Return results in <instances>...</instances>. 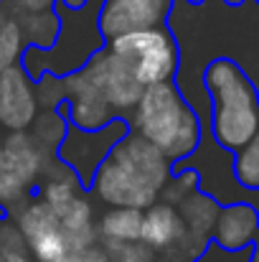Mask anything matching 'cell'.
<instances>
[{"instance_id":"obj_1","label":"cell","mask_w":259,"mask_h":262,"mask_svg":"<svg viewBox=\"0 0 259 262\" xmlns=\"http://www.w3.org/2000/svg\"><path fill=\"white\" fill-rule=\"evenodd\" d=\"M171 173V163L130 130L102 161L86 191L109 209L145 211L160 201Z\"/></svg>"},{"instance_id":"obj_2","label":"cell","mask_w":259,"mask_h":262,"mask_svg":"<svg viewBox=\"0 0 259 262\" xmlns=\"http://www.w3.org/2000/svg\"><path fill=\"white\" fill-rule=\"evenodd\" d=\"M208 97V133L211 140L226 150L239 153L259 133V92L252 77L229 56L211 59L201 77Z\"/></svg>"},{"instance_id":"obj_3","label":"cell","mask_w":259,"mask_h":262,"mask_svg":"<svg viewBox=\"0 0 259 262\" xmlns=\"http://www.w3.org/2000/svg\"><path fill=\"white\" fill-rule=\"evenodd\" d=\"M127 122L130 130L153 145L171 166L191 158L201 145L198 115L175 82L145 89Z\"/></svg>"},{"instance_id":"obj_4","label":"cell","mask_w":259,"mask_h":262,"mask_svg":"<svg viewBox=\"0 0 259 262\" xmlns=\"http://www.w3.org/2000/svg\"><path fill=\"white\" fill-rule=\"evenodd\" d=\"M102 3L104 0H89L82 10H69L56 0L54 13L59 15V36L54 46L49 51L26 49L20 59V67L33 82H38L43 74H54V77L77 74L91 61V56L107 49L97 26Z\"/></svg>"},{"instance_id":"obj_5","label":"cell","mask_w":259,"mask_h":262,"mask_svg":"<svg viewBox=\"0 0 259 262\" xmlns=\"http://www.w3.org/2000/svg\"><path fill=\"white\" fill-rule=\"evenodd\" d=\"M107 51L130 69V74L140 82L143 89L166 84L178 77L180 54H178V41L168 26L125 33L109 41Z\"/></svg>"},{"instance_id":"obj_6","label":"cell","mask_w":259,"mask_h":262,"mask_svg":"<svg viewBox=\"0 0 259 262\" xmlns=\"http://www.w3.org/2000/svg\"><path fill=\"white\" fill-rule=\"evenodd\" d=\"M54 156L36 148L28 133H8L0 145V209L5 216H15L41 183L43 166Z\"/></svg>"},{"instance_id":"obj_7","label":"cell","mask_w":259,"mask_h":262,"mask_svg":"<svg viewBox=\"0 0 259 262\" xmlns=\"http://www.w3.org/2000/svg\"><path fill=\"white\" fill-rule=\"evenodd\" d=\"M127 133H130V122L122 120V117L112 120L107 127L94 130V133H86V130L69 125L66 135H64L59 150H56V158L77 176L82 188H89V183L97 173V168L102 166V161L109 156V150Z\"/></svg>"},{"instance_id":"obj_8","label":"cell","mask_w":259,"mask_h":262,"mask_svg":"<svg viewBox=\"0 0 259 262\" xmlns=\"http://www.w3.org/2000/svg\"><path fill=\"white\" fill-rule=\"evenodd\" d=\"M26 242V250H31L33 260L38 262H64L72 250L64 237L59 216L38 199H31L15 216H10Z\"/></svg>"},{"instance_id":"obj_9","label":"cell","mask_w":259,"mask_h":262,"mask_svg":"<svg viewBox=\"0 0 259 262\" xmlns=\"http://www.w3.org/2000/svg\"><path fill=\"white\" fill-rule=\"evenodd\" d=\"M59 99L66 110L69 125L86 133L102 130L112 120H117L114 110L107 104L102 89L97 87V82L86 69L69 77H59Z\"/></svg>"},{"instance_id":"obj_10","label":"cell","mask_w":259,"mask_h":262,"mask_svg":"<svg viewBox=\"0 0 259 262\" xmlns=\"http://www.w3.org/2000/svg\"><path fill=\"white\" fill-rule=\"evenodd\" d=\"M173 0H104L99 8V33L104 43L155 26H168Z\"/></svg>"},{"instance_id":"obj_11","label":"cell","mask_w":259,"mask_h":262,"mask_svg":"<svg viewBox=\"0 0 259 262\" xmlns=\"http://www.w3.org/2000/svg\"><path fill=\"white\" fill-rule=\"evenodd\" d=\"M38 112L36 82L26 74V69L15 64L0 72V130L5 135L28 133Z\"/></svg>"},{"instance_id":"obj_12","label":"cell","mask_w":259,"mask_h":262,"mask_svg":"<svg viewBox=\"0 0 259 262\" xmlns=\"http://www.w3.org/2000/svg\"><path fill=\"white\" fill-rule=\"evenodd\" d=\"M84 69L91 74L97 87L102 89V94H104L107 104L114 110V115L127 120L132 115V110L137 107L143 92H145L140 87V82L130 74V69L117 56H112L107 49L99 51L97 56H91V61Z\"/></svg>"},{"instance_id":"obj_13","label":"cell","mask_w":259,"mask_h":262,"mask_svg":"<svg viewBox=\"0 0 259 262\" xmlns=\"http://www.w3.org/2000/svg\"><path fill=\"white\" fill-rule=\"evenodd\" d=\"M259 237V214L257 209L247 201L239 204H226L221 206L214 232H211V242L219 245L221 250L229 252H239L247 247H254Z\"/></svg>"},{"instance_id":"obj_14","label":"cell","mask_w":259,"mask_h":262,"mask_svg":"<svg viewBox=\"0 0 259 262\" xmlns=\"http://www.w3.org/2000/svg\"><path fill=\"white\" fill-rule=\"evenodd\" d=\"M59 222H61V229H64V237H66L72 252L89 250L99 242L97 222H94V206L82 193L59 214Z\"/></svg>"},{"instance_id":"obj_15","label":"cell","mask_w":259,"mask_h":262,"mask_svg":"<svg viewBox=\"0 0 259 262\" xmlns=\"http://www.w3.org/2000/svg\"><path fill=\"white\" fill-rule=\"evenodd\" d=\"M143 211L135 209H107L97 222V237L102 242H140Z\"/></svg>"},{"instance_id":"obj_16","label":"cell","mask_w":259,"mask_h":262,"mask_svg":"<svg viewBox=\"0 0 259 262\" xmlns=\"http://www.w3.org/2000/svg\"><path fill=\"white\" fill-rule=\"evenodd\" d=\"M15 20L20 26V33H23L28 49L49 51L54 46V41L59 36V15L54 10L36 13V15H20Z\"/></svg>"},{"instance_id":"obj_17","label":"cell","mask_w":259,"mask_h":262,"mask_svg":"<svg viewBox=\"0 0 259 262\" xmlns=\"http://www.w3.org/2000/svg\"><path fill=\"white\" fill-rule=\"evenodd\" d=\"M234 178L247 191H259V133L239 150L234 153Z\"/></svg>"},{"instance_id":"obj_18","label":"cell","mask_w":259,"mask_h":262,"mask_svg":"<svg viewBox=\"0 0 259 262\" xmlns=\"http://www.w3.org/2000/svg\"><path fill=\"white\" fill-rule=\"evenodd\" d=\"M193 191H198V173L196 171H180V173H171L168 183L160 191V201L178 206L183 204Z\"/></svg>"},{"instance_id":"obj_19","label":"cell","mask_w":259,"mask_h":262,"mask_svg":"<svg viewBox=\"0 0 259 262\" xmlns=\"http://www.w3.org/2000/svg\"><path fill=\"white\" fill-rule=\"evenodd\" d=\"M109 262H155V252L143 242H102Z\"/></svg>"},{"instance_id":"obj_20","label":"cell","mask_w":259,"mask_h":262,"mask_svg":"<svg viewBox=\"0 0 259 262\" xmlns=\"http://www.w3.org/2000/svg\"><path fill=\"white\" fill-rule=\"evenodd\" d=\"M252 260H254V247H247V250H239V252H229V250H221L219 245L208 242L206 250L193 262H252Z\"/></svg>"},{"instance_id":"obj_21","label":"cell","mask_w":259,"mask_h":262,"mask_svg":"<svg viewBox=\"0 0 259 262\" xmlns=\"http://www.w3.org/2000/svg\"><path fill=\"white\" fill-rule=\"evenodd\" d=\"M54 5H56V0H3V8H5L13 18L46 13V10H54Z\"/></svg>"},{"instance_id":"obj_22","label":"cell","mask_w":259,"mask_h":262,"mask_svg":"<svg viewBox=\"0 0 259 262\" xmlns=\"http://www.w3.org/2000/svg\"><path fill=\"white\" fill-rule=\"evenodd\" d=\"M64 262H109L107 252L102 250V245H94L89 250H79V252H72Z\"/></svg>"},{"instance_id":"obj_23","label":"cell","mask_w":259,"mask_h":262,"mask_svg":"<svg viewBox=\"0 0 259 262\" xmlns=\"http://www.w3.org/2000/svg\"><path fill=\"white\" fill-rule=\"evenodd\" d=\"M5 255V262H33L28 257V252H3Z\"/></svg>"},{"instance_id":"obj_24","label":"cell","mask_w":259,"mask_h":262,"mask_svg":"<svg viewBox=\"0 0 259 262\" xmlns=\"http://www.w3.org/2000/svg\"><path fill=\"white\" fill-rule=\"evenodd\" d=\"M64 8H69V10H82L89 0H59Z\"/></svg>"},{"instance_id":"obj_25","label":"cell","mask_w":259,"mask_h":262,"mask_svg":"<svg viewBox=\"0 0 259 262\" xmlns=\"http://www.w3.org/2000/svg\"><path fill=\"white\" fill-rule=\"evenodd\" d=\"M254 262H259V237H257V242H254Z\"/></svg>"},{"instance_id":"obj_26","label":"cell","mask_w":259,"mask_h":262,"mask_svg":"<svg viewBox=\"0 0 259 262\" xmlns=\"http://www.w3.org/2000/svg\"><path fill=\"white\" fill-rule=\"evenodd\" d=\"M0 145H3V138H0Z\"/></svg>"},{"instance_id":"obj_27","label":"cell","mask_w":259,"mask_h":262,"mask_svg":"<svg viewBox=\"0 0 259 262\" xmlns=\"http://www.w3.org/2000/svg\"><path fill=\"white\" fill-rule=\"evenodd\" d=\"M254 3H257V5H259V0H254Z\"/></svg>"},{"instance_id":"obj_28","label":"cell","mask_w":259,"mask_h":262,"mask_svg":"<svg viewBox=\"0 0 259 262\" xmlns=\"http://www.w3.org/2000/svg\"><path fill=\"white\" fill-rule=\"evenodd\" d=\"M0 5H3V0H0Z\"/></svg>"},{"instance_id":"obj_29","label":"cell","mask_w":259,"mask_h":262,"mask_svg":"<svg viewBox=\"0 0 259 262\" xmlns=\"http://www.w3.org/2000/svg\"><path fill=\"white\" fill-rule=\"evenodd\" d=\"M252 262H254V260H252Z\"/></svg>"}]
</instances>
